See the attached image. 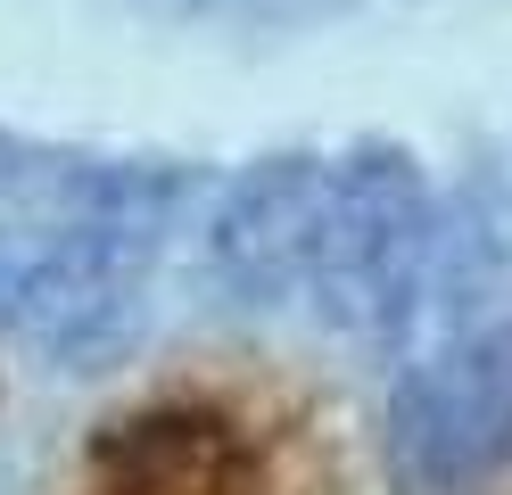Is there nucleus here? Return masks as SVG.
Wrapping results in <instances>:
<instances>
[{
    "mask_svg": "<svg viewBox=\"0 0 512 495\" xmlns=\"http://www.w3.org/2000/svg\"><path fill=\"white\" fill-rule=\"evenodd\" d=\"M405 462L430 487H479L512 454V330H455L405 388Z\"/></svg>",
    "mask_w": 512,
    "mask_h": 495,
    "instance_id": "f257e3e1",
    "label": "nucleus"
}]
</instances>
